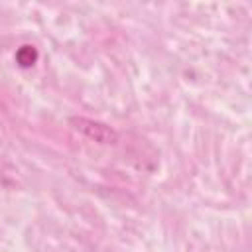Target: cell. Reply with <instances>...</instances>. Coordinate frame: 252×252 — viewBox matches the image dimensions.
I'll return each mask as SVG.
<instances>
[{
	"label": "cell",
	"instance_id": "cell-1",
	"mask_svg": "<svg viewBox=\"0 0 252 252\" xmlns=\"http://www.w3.org/2000/svg\"><path fill=\"white\" fill-rule=\"evenodd\" d=\"M69 126L75 132H79L81 136H85V138H89L96 144H102V146L118 144V132L106 122L93 120V118H87V116H71Z\"/></svg>",
	"mask_w": 252,
	"mask_h": 252
},
{
	"label": "cell",
	"instance_id": "cell-2",
	"mask_svg": "<svg viewBox=\"0 0 252 252\" xmlns=\"http://www.w3.org/2000/svg\"><path fill=\"white\" fill-rule=\"evenodd\" d=\"M37 57H39L37 49H35L33 45H30V43L20 45L18 51H16V63H18L22 69H30V67H33L35 61H37Z\"/></svg>",
	"mask_w": 252,
	"mask_h": 252
}]
</instances>
